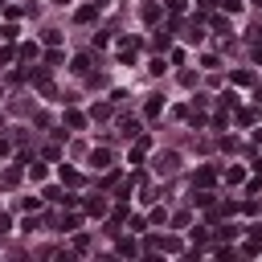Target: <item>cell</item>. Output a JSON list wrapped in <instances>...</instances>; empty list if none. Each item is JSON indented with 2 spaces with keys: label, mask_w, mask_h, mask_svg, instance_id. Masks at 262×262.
<instances>
[{
  "label": "cell",
  "mask_w": 262,
  "mask_h": 262,
  "mask_svg": "<svg viewBox=\"0 0 262 262\" xmlns=\"http://www.w3.org/2000/svg\"><path fill=\"white\" fill-rule=\"evenodd\" d=\"M29 176L33 180H45V164H29Z\"/></svg>",
  "instance_id": "25"
},
{
  "label": "cell",
  "mask_w": 262,
  "mask_h": 262,
  "mask_svg": "<svg viewBox=\"0 0 262 262\" xmlns=\"http://www.w3.org/2000/svg\"><path fill=\"white\" fill-rule=\"evenodd\" d=\"M152 225H164V221H168V213H164V209H152V217H148Z\"/></svg>",
  "instance_id": "29"
},
{
  "label": "cell",
  "mask_w": 262,
  "mask_h": 262,
  "mask_svg": "<svg viewBox=\"0 0 262 262\" xmlns=\"http://www.w3.org/2000/svg\"><path fill=\"white\" fill-rule=\"evenodd\" d=\"M41 196H45V201H53V205H78L74 196H70V192H61V188H45Z\"/></svg>",
  "instance_id": "5"
},
{
  "label": "cell",
  "mask_w": 262,
  "mask_h": 262,
  "mask_svg": "<svg viewBox=\"0 0 262 262\" xmlns=\"http://www.w3.org/2000/svg\"><path fill=\"white\" fill-rule=\"evenodd\" d=\"M209 25H213L217 33H225V29H229V21H225V17H209Z\"/></svg>",
  "instance_id": "30"
},
{
  "label": "cell",
  "mask_w": 262,
  "mask_h": 262,
  "mask_svg": "<svg viewBox=\"0 0 262 262\" xmlns=\"http://www.w3.org/2000/svg\"><path fill=\"white\" fill-rule=\"evenodd\" d=\"M184 9V0H168V13H180Z\"/></svg>",
  "instance_id": "34"
},
{
  "label": "cell",
  "mask_w": 262,
  "mask_h": 262,
  "mask_svg": "<svg viewBox=\"0 0 262 262\" xmlns=\"http://www.w3.org/2000/svg\"><path fill=\"white\" fill-rule=\"evenodd\" d=\"M57 176H61V184H82V172L78 168H66V164L57 168Z\"/></svg>",
  "instance_id": "10"
},
{
  "label": "cell",
  "mask_w": 262,
  "mask_h": 262,
  "mask_svg": "<svg viewBox=\"0 0 262 262\" xmlns=\"http://www.w3.org/2000/svg\"><path fill=\"white\" fill-rule=\"evenodd\" d=\"M229 82H234V86H250L254 74H250V70H234V74H229Z\"/></svg>",
  "instance_id": "15"
},
{
  "label": "cell",
  "mask_w": 262,
  "mask_h": 262,
  "mask_svg": "<svg viewBox=\"0 0 262 262\" xmlns=\"http://www.w3.org/2000/svg\"><path fill=\"white\" fill-rule=\"evenodd\" d=\"M254 103H258V107H262V86H258V90H254Z\"/></svg>",
  "instance_id": "36"
},
{
  "label": "cell",
  "mask_w": 262,
  "mask_h": 262,
  "mask_svg": "<svg viewBox=\"0 0 262 262\" xmlns=\"http://www.w3.org/2000/svg\"><path fill=\"white\" fill-rule=\"evenodd\" d=\"M9 225H13V221H9V213H0V234H9Z\"/></svg>",
  "instance_id": "33"
},
{
  "label": "cell",
  "mask_w": 262,
  "mask_h": 262,
  "mask_svg": "<svg viewBox=\"0 0 262 262\" xmlns=\"http://www.w3.org/2000/svg\"><path fill=\"white\" fill-rule=\"evenodd\" d=\"M184 41H192V45H201V41H205V25H201V17H196V21H188Z\"/></svg>",
  "instance_id": "3"
},
{
  "label": "cell",
  "mask_w": 262,
  "mask_h": 262,
  "mask_svg": "<svg viewBox=\"0 0 262 262\" xmlns=\"http://www.w3.org/2000/svg\"><path fill=\"white\" fill-rule=\"evenodd\" d=\"M144 21L156 25V21H160V5H144Z\"/></svg>",
  "instance_id": "22"
},
{
  "label": "cell",
  "mask_w": 262,
  "mask_h": 262,
  "mask_svg": "<svg viewBox=\"0 0 262 262\" xmlns=\"http://www.w3.org/2000/svg\"><path fill=\"white\" fill-rule=\"evenodd\" d=\"M98 5H103V0H94V5H86V9H78V21H94V13H98Z\"/></svg>",
  "instance_id": "20"
},
{
  "label": "cell",
  "mask_w": 262,
  "mask_h": 262,
  "mask_svg": "<svg viewBox=\"0 0 262 262\" xmlns=\"http://www.w3.org/2000/svg\"><path fill=\"white\" fill-rule=\"evenodd\" d=\"M41 61H45V66H49V70H53V66H61V61H66V57H61V49H49V53H45V57H41Z\"/></svg>",
  "instance_id": "21"
},
{
  "label": "cell",
  "mask_w": 262,
  "mask_h": 262,
  "mask_svg": "<svg viewBox=\"0 0 262 262\" xmlns=\"http://www.w3.org/2000/svg\"><path fill=\"white\" fill-rule=\"evenodd\" d=\"M86 213H90V217H103V213H107V201H103V196H90V201H86Z\"/></svg>",
  "instance_id": "11"
},
{
  "label": "cell",
  "mask_w": 262,
  "mask_h": 262,
  "mask_svg": "<svg viewBox=\"0 0 262 262\" xmlns=\"http://www.w3.org/2000/svg\"><path fill=\"white\" fill-rule=\"evenodd\" d=\"M115 250H119V254H131V258H136V254H140V242H136V238H119V246H115Z\"/></svg>",
  "instance_id": "12"
},
{
  "label": "cell",
  "mask_w": 262,
  "mask_h": 262,
  "mask_svg": "<svg viewBox=\"0 0 262 262\" xmlns=\"http://www.w3.org/2000/svg\"><path fill=\"white\" fill-rule=\"evenodd\" d=\"M242 254H250V258H254V254H262V238H258V229H254V238L242 246Z\"/></svg>",
  "instance_id": "17"
},
{
  "label": "cell",
  "mask_w": 262,
  "mask_h": 262,
  "mask_svg": "<svg viewBox=\"0 0 262 262\" xmlns=\"http://www.w3.org/2000/svg\"><path fill=\"white\" fill-rule=\"evenodd\" d=\"M176 164H180V156H176V152H160V156H156V172L172 176V172H176Z\"/></svg>",
  "instance_id": "1"
},
{
  "label": "cell",
  "mask_w": 262,
  "mask_h": 262,
  "mask_svg": "<svg viewBox=\"0 0 262 262\" xmlns=\"http://www.w3.org/2000/svg\"><path fill=\"white\" fill-rule=\"evenodd\" d=\"M136 53H140V37H123L119 41V61H131Z\"/></svg>",
  "instance_id": "2"
},
{
  "label": "cell",
  "mask_w": 262,
  "mask_h": 262,
  "mask_svg": "<svg viewBox=\"0 0 262 262\" xmlns=\"http://www.w3.org/2000/svg\"><path fill=\"white\" fill-rule=\"evenodd\" d=\"M9 148H13V144H9L5 136H0V156H9Z\"/></svg>",
  "instance_id": "35"
},
{
  "label": "cell",
  "mask_w": 262,
  "mask_h": 262,
  "mask_svg": "<svg viewBox=\"0 0 262 262\" xmlns=\"http://www.w3.org/2000/svg\"><path fill=\"white\" fill-rule=\"evenodd\" d=\"M213 180H217V172H213V168H196V176H192V188H209Z\"/></svg>",
  "instance_id": "6"
},
{
  "label": "cell",
  "mask_w": 262,
  "mask_h": 262,
  "mask_svg": "<svg viewBox=\"0 0 262 262\" xmlns=\"http://www.w3.org/2000/svg\"><path fill=\"white\" fill-rule=\"evenodd\" d=\"M238 234H242V229H238V225H229V229H217V238H221V242H234Z\"/></svg>",
  "instance_id": "23"
},
{
  "label": "cell",
  "mask_w": 262,
  "mask_h": 262,
  "mask_svg": "<svg viewBox=\"0 0 262 262\" xmlns=\"http://www.w3.org/2000/svg\"><path fill=\"white\" fill-rule=\"evenodd\" d=\"M21 184V168H5L0 172V188H17Z\"/></svg>",
  "instance_id": "8"
},
{
  "label": "cell",
  "mask_w": 262,
  "mask_h": 262,
  "mask_svg": "<svg viewBox=\"0 0 262 262\" xmlns=\"http://www.w3.org/2000/svg\"><path fill=\"white\" fill-rule=\"evenodd\" d=\"M0 41H17V25H5V29H0Z\"/></svg>",
  "instance_id": "26"
},
{
  "label": "cell",
  "mask_w": 262,
  "mask_h": 262,
  "mask_svg": "<svg viewBox=\"0 0 262 262\" xmlns=\"http://www.w3.org/2000/svg\"><path fill=\"white\" fill-rule=\"evenodd\" d=\"M192 201H196V205H201V209H213V192H209V188H201V192H196V188H192Z\"/></svg>",
  "instance_id": "13"
},
{
  "label": "cell",
  "mask_w": 262,
  "mask_h": 262,
  "mask_svg": "<svg viewBox=\"0 0 262 262\" xmlns=\"http://www.w3.org/2000/svg\"><path fill=\"white\" fill-rule=\"evenodd\" d=\"M13 57H17V49H9V45H5V49H0V66H9Z\"/></svg>",
  "instance_id": "31"
},
{
  "label": "cell",
  "mask_w": 262,
  "mask_h": 262,
  "mask_svg": "<svg viewBox=\"0 0 262 262\" xmlns=\"http://www.w3.org/2000/svg\"><path fill=\"white\" fill-rule=\"evenodd\" d=\"M17 57H29V61H37V57H41V45H37V41H25V45L17 49Z\"/></svg>",
  "instance_id": "9"
},
{
  "label": "cell",
  "mask_w": 262,
  "mask_h": 262,
  "mask_svg": "<svg viewBox=\"0 0 262 262\" xmlns=\"http://www.w3.org/2000/svg\"><path fill=\"white\" fill-rule=\"evenodd\" d=\"M57 225H61V229H66V234H74V229H78V225H82V217H78V213H70V217H61V221H57Z\"/></svg>",
  "instance_id": "18"
},
{
  "label": "cell",
  "mask_w": 262,
  "mask_h": 262,
  "mask_svg": "<svg viewBox=\"0 0 262 262\" xmlns=\"http://www.w3.org/2000/svg\"><path fill=\"white\" fill-rule=\"evenodd\" d=\"M86 160H90V168H111V148H94Z\"/></svg>",
  "instance_id": "4"
},
{
  "label": "cell",
  "mask_w": 262,
  "mask_h": 262,
  "mask_svg": "<svg viewBox=\"0 0 262 262\" xmlns=\"http://www.w3.org/2000/svg\"><path fill=\"white\" fill-rule=\"evenodd\" d=\"M86 70H90V57H86V53L74 57V74H86Z\"/></svg>",
  "instance_id": "24"
},
{
  "label": "cell",
  "mask_w": 262,
  "mask_h": 262,
  "mask_svg": "<svg viewBox=\"0 0 262 262\" xmlns=\"http://www.w3.org/2000/svg\"><path fill=\"white\" fill-rule=\"evenodd\" d=\"M66 127H70V131H82V127H86V115L70 107V111H66Z\"/></svg>",
  "instance_id": "7"
},
{
  "label": "cell",
  "mask_w": 262,
  "mask_h": 262,
  "mask_svg": "<svg viewBox=\"0 0 262 262\" xmlns=\"http://www.w3.org/2000/svg\"><path fill=\"white\" fill-rule=\"evenodd\" d=\"M160 107H164V103H160V94H152L148 103H144V115H148V119H156V115H160Z\"/></svg>",
  "instance_id": "14"
},
{
  "label": "cell",
  "mask_w": 262,
  "mask_h": 262,
  "mask_svg": "<svg viewBox=\"0 0 262 262\" xmlns=\"http://www.w3.org/2000/svg\"><path fill=\"white\" fill-rule=\"evenodd\" d=\"M148 229V217H131V234H144Z\"/></svg>",
  "instance_id": "27"
},
{
  "label": "cell",
  "mask_w": 262,
  "mask_h": 262,
  "mask_svg": "<svg viewBox=\"0 0 262 262\" xmlns=\"http://www.w3.org/2000/svg\"><path fill=\"white\" fill-rule=\"evenodd\" d=\"M225 180H229V184H242V180H246V172L234 164V168H225Z\"/></svg>",
  "instance_id": "19"
},
{
  "label": "cell",
  "mask_w": 262,
  "mask_h": 262,
  "mask_svg": "<svg viewBox=\"0 0 262 262\" xmlns=\"http://www.w3.org/2000/svg\"><path fill=\"white\" fill-rule=\"evenodd\" d=\"M254 5H258V13H262V0H254Z\"/></svg>",
  "instance_id": "39"
},
{
  "label": "cell",
  "mask_w": 262,
  "mask_h": 262,
  "mask_svg": "<svg viewBox=\"0 0 262 262\" xmlns=\"http://www.w3.org/2000/svg\"><path fill=\"white\" fill-rule=\"evenodd\" d=\"M254 168H258V172H262V160H258V164H254Z\"/></svg>",
  "instance_id": "38"
},
{
  "label": "cell",
  "mask_w": 262,
  "mask_h": 262,
  "mask_svg": "<svg viewBox=\"0 0 262 262\" xmlns=\"http://www.w3.org/2000/svg\"><path fill=\"white\" fill-rule=\"evenodd\" d=\"M53 5H70V0H53Z\"/></svg>",
  "instance_id": "37"
},
{
  "label": "cell",
  "mask_w": 262,
  "mask_h": 262,
  "mask_svg": "<svg viewBox=\"0 0 262 262\" xmlns=\"http://www.w3.org/2000/svg\"><path fill=\"white\" fill-rule=\"evenodd\" d=\"M168 45H172V25L156 33V49H168Z\"/></svg>",
  "instance_id": "16"
},
{
  "label": "cell",
  "mask_w": 262,
  "mask_h": 262,
  "mask_svg": "<svg viewBox=\"0 0 262 262\" xmlns=\"http://www.w3.org/2000/svg\"><path fill=\"white\" fill-rule=\"evenodd\" d=\"M45 45H61V33L57 29H45Z\"/></svg>",
  "instance_id": "28"
},
{
  "label": "cell",
  "mask_w": 262,
  "mask_h": 262,
  "mask_svg": "<svg viewBox=\"0 0 262 262\" xmlns=\"http://www.w3.org/2000/svg\"><path fill=\"white\" fill-rule=\"evenodd\" d=\"M221 5H225V13H238V9H242V0H221Z\"/></svg>",
  "instance_id": "32"
}]
</instances>
